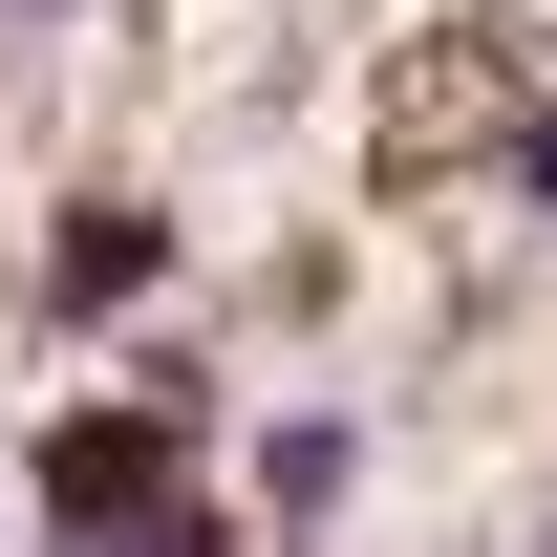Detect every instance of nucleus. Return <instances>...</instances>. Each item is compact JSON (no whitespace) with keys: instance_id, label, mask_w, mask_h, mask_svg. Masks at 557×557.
Returning <instances> with one entry per match:
<instances>
[{"instance_id":"nucleus-5","label":"nucleus","mask_w":557,"mask_h":557,"mask_svg":"<svg viewBox=\"0 0 557 557\" xmlns=\"http://www.w3.org/2000/svg\"><path fill=\"white\" fill-rule=\"evenodd\" d=\"M65 557H236V515H214V493H172V515H108V536H65Z\"/></svg>"},{"instance_id":"nucleus-2","label":"nucleus","mask_w":557,"mask_h":557,"mask_svg":"<svg viewBox=\"0 0 557 557\" xmlns=\"http://www.w3.org/2000/svg\"><path fill=\"white\" fill-rule=\"evenodd\" d=\"M150 278H172V214H150V194H86L65 236H44V300H65V322H108V300H150Z\"/></svg>"},{"instance_id":"nucleus-4","label":"nucleus","mask_w":557,"mask_h":557,"mask_svg":"<svg viewBox=\"0 0 557 557\" xmlns=\"http://www.w3.org/2000/svg\"><path fill=\"white\" fill-rule=\"evenodd\" d=\"M493 172H515V214H536V236H557V65L515 86V129H493Z\"/></svg>"},{"instance_id":"nucleus-1","label":"nucleus","mask_w":557,"mask_h":557,"mask_svg":"<svg viewBox=\"0 0 557 557\" xmlns=\"http://www.w3.org/2000/svg\"><path fill=\"white\" fill-rule=\"evenodd\" d=\"M22 493H44V536H108V515H172V493H194V429L150 408V386H129V408H65L44 450H22Z\"/></svg>"},{"instance_id":"nucleus-6","label":"nucleus","mask_w":557,"mask_h":557,"mask_svg":"<svg viewBox=\"0 0 557 557\" xmlns=\"http://www.w3.org/2000/svg\"><path fill=\"white\" fill-rule=\"evenodd\" d=\"M536 557H557V536H536Z\"/></svg>"},{"instance_id":"nucleus-3","label":"nucleus","mask_w":557,"mask_h":557,"mask_svg":"<svg viewBox=\"0 0 557 557\" xmlns=\"http://www.w3.org/2000/svg\"><path fill=\"white\" fill-rule=\"evenodd\" d=\"M344 493H364V429H344V408H278V429H258V536H322Z\"/></svg>"}]
</instances>
